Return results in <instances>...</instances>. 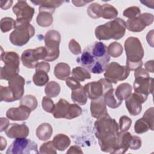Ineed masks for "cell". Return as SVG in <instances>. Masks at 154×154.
Masks as SVG:
<instances>
[{"label": "cell", "mask_w": 154, "mask_h": 154, "mask_svg": "<svg viewBox=\"0 0 154 154\" xmlns=\"http://www.w3.org/2000/svg\"><path fill=\"white\" fill-rule=\"evenodd\" d=\"M110 60L107 46L101 42H95L87 46L76 61L92 73L103 72Z\"/></svg>", "instance_id": "6da1fadb"}, {"label": "cell", "mask_w": 154, "mask_h": 154, "mask_svg": "<svg viewBox=\"0 0 154 154\" xmlns=\"http://www.w3.org/2000/svg\"><path fill=\"white\" fill-rule=\"evenodd\" d=\"M94 134L102 151L113 153L117 147L119 126L109 115L98 119L94 123Z\"/></svg>", "instance_id": "7a4b0ae2"}, {"label": "cell", "mask_w": 154, "mask_h": 154, "mask_svg": "<svg viewBox=\"0 0 154 154\" xmlns=\"http://www.w3.org/2000/svg\"><path fill=\"white\" fill-rule=\"evenodd\" d=\"M125 49L126 55V67L131 70L141 68L144 50L141 42L137 37H129L125 42Z\"/></svg>", "instance_id": "3957f363"}, {"label": "cell", "mask_w": 154, "mask_h": 154, "mask_svg": "<svg viewBox=\"0 0 154 154\" xmlns=\"http://www.w3.org/2000/svg\"><path fill=\"white\" fill-rule=\"evenodd\" d=\"M126 28L125 22L121 18H116L97 26L94 34L96 38L100 40H119L124 36Z\"/></svg>", "instance_id": "277c9868"}, {"label": "cell", "mask_w": 154, "mask_h": 154, "mask_svg": "<svg viewBox=\"0 0 154 154\" xmlns=\"http://www.w3.org/2000/svg\"><path fill=\"white\" fill-rule=\"evenodd\" d=\"M1 57L4 66L1 68L0 78L8 81L19 72V56L14 52H4Z\"/></svg>", "instance_id": "5b68a950"}, {"label": "cell", "mask_w": 154, "mask_h": 154, "mask_svg": "<svg viewBox=\"0 0 154 154\" xmlns=\"http://www.w3.org/2000/svg\"><path fill=\"white\" fill-rule=\"evenodd\" d=\"M134 76L135 81L133 85L134 93L147 97L149 94H153V79L150 77L146 70L141 67L135 70Z\"/></svg>", "instance_id": "8992f818"}, {"label": "cell", "mask_w": 154, "mask_h": 154, "mask_svg": "<svg viewBox=\"0 0 154 154\" xmlns=\"http://www.w3.org/2000/svg\"><path fill=\"white\" fill-rule=\"evenodd\" d=\"M34 34L35 29L30 23L16 25L14 30L10 34L9 39L13 45L22 46L26 45Z\"/></svg>", "instance_id": "52a82bcc"}, {"label": "cell", "mask_w": 154, "mask_h": 154, "mask_svg": "<svg viewBox=\"0 0 154 154\" xmlns=\"http://www.w3.org/2000/svg\"><path fill=\"white\" fill-rule=\"evenodd\" d=\"M81 113L82 109L79 105L70 104L65 99H60L55 105L52 114L55 119L64 118L70 120L79 116Z\"/></svg>", "instance_id": "ba28073f"}, {"label": "cell", "mask_w": 154, "mask_h": 154, "mask_svg": "<svg viewBox=\"0 0 154 154\" xmlns=\"http://www.w3.org/2000/svg\"><path fill=\"white\" fill-rule=\"evenodd\" d=\"M60 41L61 35L57 31L50 30L46 33L45 36V48L47 52V56L44 60L53 61L58 58Z\"/></svg>", "instance_id": "9c48e42d"}, {"label": "cell", "mask_w": 154, "mask_h": 154, "mask_svg": "<svg viewBox=\"0 0 154 154\" xmlns=\"http://www.w3.org/2000/svg\"><path fill=\"white\" fill-rule=\"evenodd\" d=\"M7 154L38 153L35 142L26 138H16L6 152Z\"/></svg>", "instance_id": "30bf717a"}, {"label": "cell", "mask_w": 154, "mask_h": 154, "mask_svg": "<svg viewBox=\"0 0 154 154\" xmlns=\"http://www.w3.org/2000/svg\"><path fill=\"white\" fill-rule=\"evenodd\" d=\"M130 73V70L125 66H122L117 62H111L106 67L104 73L105 78L114 84L126 79Z\"/></svg>", "instance_id": "8fae6325"}, {"label": "cell", "mask_w": 154, "mask_h": 154, "mask_svg": "<svg viewBox=\"0 0 154 154\" xmlns=\"http://www.w3.org/2000/svg\"><path fill=\"white\" fill-rule=\"evenodd\" d=\"M84 88L87 97L91 100H94L103 96L108 90L112 88V85L105 78H102L97 81L87 83Z\"/></svg>", "instance_id": "7c38bea8"}, {"label": "cell", "mask_w": 154, "mask_h": 154, "mask_svg": "<svg viewBox=\"0 0 154 154\" xmlns=\"http://www.w3.org/2000/svg\"><path fill=\"white\" fill-rule=\"evenodd\" d=\"M47 52L45 48L40 46L24 51L21 55V61L26 67L33 69L35 68L39 60H45Z\"/></svg>", "instance_id": "4fadbf2b"}, {"label": "cell", "mask_w": 154, "mask_h": 154, "mask_svg": "<svg viewBox=\"0 0 154 154\" xmlns=\"http://www.w3.org/2000/svg\"><path fill=\"white\" fill-rule=\"evenodd\" d=\"M13 11L16 16V24L29 23L34 14V8L29 6L26 1H19L13 7Z\"/></svg>", "instance_id": "5bb4252c"}, {"label": "cell", "mask_w": 154, "mask_h": 154, "mask_svg": "<svg viewBox=\"0 0 154 154\" xmlns=\"http://www.w3.org/2000/svg\"><path fill=\"white\" fill-rule=\"evenodd\" d=\"M153 22V15L151 13H145L138 16L129 19L126 22V28L132 32H141L147 26L151 25Z\"/></svg>", "instance_id": "9a60e30c"}, {"label": "cell", "mask_w": 154, "mask_h": 154, "mask_svg": "<svg viewBox=\"0 0 154 154\" xmlns=\"http://www.w3.org/2000/svg\"><path fill=\"white\" fill-rule=\"evenodd\" d=\"M147 99V97L135 93L131 94L125 100V105L129 113L134 116L140 114L142 109V103L145 102Z\"/></svg>", "instance_id": "2e32d148"}, {"label": "cell", "mask_w": 154, "mask_h": 154, "mask_svg": "<svg viewBox=\"0 0 154 154\" xmlns=\"http://www.w3.org/2000/svg\"><path fill=\"white\" fill-rule=\"evenodd\" d=\"M8 87L12 91L15 100L20 99L24 93L25 79L20 75H17L8 81Z\"/></svg>", "instance_id": "e0dca14e"}, {"label": "cell", "mask_w": 154, "mask_h": 154, "mask_svg": "<svg viewBox=\"0 0 154 154\" xmlns=\"http://www.w3.org/2000/svg\"><path fill=\"white\" fill-rule=\"evenodd\" d=\"M90 112L91 116L97 119L109 116L103 96L91 101Z\"/></svg>", "instance_id": "ac0fdd59"}, {"label": "cell", "mask_w": 154, "mask_h": 154, "mask_svg": "<svg viewBox=\"0 0 154 154\" xmlns=\"http://www.w3.org/2000/svg\"><path fill=\"white\" fill-rule=\"evenodd\" d=\"M32 111L28 107L20 105L17 108H11L6 112L7 118L14 121H23L26 120Z\"/></svg>", "instance_id": "d6986e66"}, {"label": "cell", "mask_w": 154, "mask_h": 154, "mask_svg": "<svg viewBox=\"0 0 154 154\" xmlns=\"http://www.w3.org/2000/svg\"><path fill=\"white\" fill-rule=\"evenodd\" d=\"M29 128L25 124H10V126L5 131L6 135L10 138H26L29 134Z\"/></svg>", "instance_id": "ffe728a7"}, {"label": "cell", "mask_w": 154, "mask_h": 154, "mask_svg": "<svg viewBox=\"0 0 154 154\" xmlns=\"http://www.w3.org/2000/svg\"><path fill=\"white\" fill-rule=\"evenodd\" d=\"M134 136L131 133L126 132H119L117 147L113 153H124L129 148L131 149Z\"/></svg>", "instance_id": "44dd1931"}, {"label": "cell", "mask_w": 154, "mask_h": 154, "mask_svg": "<svg viewBox=\"0 0 154 154\" xmlns=\"http://www.w3.org/2000/svg\"><path fill=\"white\" fill-rule=\"evenodd\" d=\"M35 5H40L39 11H48L52 14L55 11V9L60 7L63 1H31Z\"/></svg>", "instance_id": "7402d4cb"}, {"label": "cell", "mask_w": 154, "mask_h": 154, "mask_svg": "<svg viewBox=\"0 0 154 154\" xmlns=\"http://www.w3.org/2000/svg\"><path fill=\"white\" fill-rule=\"evenodd\" d=\"M55 76L60 80H66L70 74V67L67 63H59L54 68Z\"/></svg>", "instance_id": "603a6c76"}, {"label": "cell", "mask_w": 154, "mask_h": 154, "mask_svg": "<svg viewBox=\"0 0 154 154\" xmlns=\"http://www.w3.org/2000/svg\"><path fill=\"white\" fill-rule=\"evenodd\" d=\"M52 134V128L51 125L48 123H42L36 129L37 137L42 141L49 140Z\"/></svg>", "instance_id": "cb8c5ba5"}, {"label": "cell", "mask_w": 154, "mask_h": 154, "mask_svg": "<svg viewBox=\"0 0 154 154\" xmlns=\"http://www.w3.org/2000/svg\"><path fill=\"white\" fill-rule=\"evenodd\" d=\"M103 97L106 105L111 108H116L122 103V101L117 98L115 94V90L113 88L108 90L103 94Z\"/></svg>", "instance_id": "d4e9b609"}, {"label": "cell", "mask_w": 154, "mask_h": 154, "mask_svg": "<svg viewBox=\"0 0 154 154\" xmlns=\"http://www.w3.org/2000/svg\"><path fill=\"white\" fill-rule=\"evenodd\" d=\"M52 143L56 149L60 151H64L70 146V140L66 135L60 134L54 137Z\"/></svg>", "instance_id": "484cf974"}, {"label": "cell", "mask_w": 154, "mask_h": 154, "mask_svg": "<svg viewBox=\"0 0 154 154\" xmlns=\"http://www.w3.org/2000/svg\"><path fill=\"white\" fill-rule=\"evenodd\" d=\"M132 93V87L128 83H122L117 86L115 90V94L117 98L123 101L126 100Z\"/></svg>", "instance_id": "4316f807"}, {"label": "cell", "mask_w": 154, "mask_h": 154, "mask_svg": "<svg viewBox=\"0 0 154 154\" xmlns=\"http://www.w3.org/2000/svg\"><path fill=\"white\" fill-rule=\"evenodd\" d=\"M71 99L75 103L81 105H85L87 101V96L84 87L81 86L76 90H72Z\"/></svg>", "instance_id": "83f0119b"}, {"label": "cell", "mask_w": 154, "mask_h": 154, "mask_svg": "<svg viewBox=\"0 0 154 154\" xmlns=\"http://www.w3.org/2000/svg\"><path fill=\"white\" fill-rule=\"evenodd\" d=\"M36 21L40 26H49L53 22L52 13L48 11H40L37 16Z\"/></svg>", "instance_id": "f1b7e54d"}, {"label": "cell", "mask_w": 154, "mask_h": 154, "mask_svg": "<svg viewBox=\"0 0 154 154\" xmlns=\"http://www.w3.org/2000/svg\"><path fill=\"white\" fill-rule=\"evenodd\" d=\"M49 79L48 72L43 70H35V73L32 77L34 84L39 87L45 85L49 81Z\"/></svg>", "instance_id": "f546056e"}, {"label": "cell", "mask_w": 154, "mask_h": 154, "mask_svg": "<svg viewBox=\"0 0 154 154\" xmlns=\"http://www.w3.org/2000/svg\"><path fill=\"white\" fill-rule=\"evenodd\" d=\"M60 85L55 81H50L47 83L45 88V93L49 97H55L60 92Z\"/></svg>", "instance_id": "4dcf8cb0"}, {"label": "cell", "mask_w": 154, "mask_h": 154, "mask_svg": "<svg viewBox=\"0 0 154 154\" xmlns=\"http://www.w3.org/2000/svg\"><path fill=\"white\" fill-rule=\"evenodd\" d=\"M118 15V11L112 5L105 4L102 5V17L106 19H113Z\"/></svg>", "instance_id": "1f68e13d"}, {"label": "cell", "mask_w": 154, "mask_h": 154, "mask_svg": "<svg viewBox=\"0 0 154 154\" xmlns=\"http://www.w3.org/2000/svg\"><path fill=\"white\" fill-rule=\"evenodd\" d=\"M72 76L79 81H84L91 78V75L87 70L82 67H76L72 70Z\"/></svg>", "instance_id": "d6a6232c"}, {"label": "cell", "mask_w": 154, "mask_h": 154, "mask_svg": "<svg viewBox=\"0 0 154 154\" xmlns=\"http://www.w3.org/2000/svg\"><path fill=\"white\" fill-rule=\"evenodd\" d=\"M0 100L1 102L4 101L6 102L16 101L14 94L8 86H0Z\"/></svg>", "instance_id": "836d02e7"}, {"label": "cell", "mask_w": 154, "mask_h": 154, "mask_svg": "<svg viewBox=\"0 0 154 154\" xmlns=\"http://www.w3.org/2000/svg\"><path fill=\"white\" fill-rule=\"evenodd\" d=\"M37 99L32 95H26L22 98L20 102V105H23L28 107L31 111H34L37 106Z\"/></svg>", "instance_id": "e575fe53"}, {"label": "cell", "mask_w": 154, "mask_h": 154, "mask_svg": "<svg viewBox=\"0 0 154 154\" xmlns=\"http://www.w3.org/2000/svg\"><path fill=\"white\" fill-rule=\"evenodd\" d=\"M87 13L93 19L102 17V5L96 2L90 4L87 8Z\"/></svg>", "instance_id": "d590c367"}, {"label": "cell", "mask_w": 154, "mask_h": 154, "mask_svg": "<svg viewBox=\"0 0 154 154\" xmlns=\"http://www.w3.org/2000/svg\"><path fill=\"white\" fill-rule=\"evenodd\" d=\"M108 52L109 55L117 58L120 56L123 52V47L118 42H112L108 47Z\"/></svg>", "instance_id": "8d00e7d4"}, {"label": "cell", "mask_w": 154, "mask_h": 154, "mask_svg": "<svg viewBox=\"0 0 154 154\" xmlns=\"http://www.w3.org/2000/svg\"><path fill=\"white\" fill-rule=\"evenodd\" d=\"M16 21L8 17H4L1 20V29L2 32H6L15 28Z\"/></svg>", "instance_id": "74e56055"}, {"label": "cell", "mask_w": 154, "mask_h": 154, "mask_svg": "<svg viewBox=\"0 0 154 154\" xmlns=\"http://www.w3.org/2000/svg\"><path fill=\"white\" fill-rule=\"evenodd\" d=\"M150 129L148 123L143 118L137 120L134 125V130L137 134H143L147 132Z\"/></svg>", "instance_id": "f35d334b"}, {"label": "cell", "mask_w": 154, "mask_h": 154, "mask_svg": "<svg viewBox=\"0 0 154 154\" xmlns=\"http://www.w3.org/2000/svg\"><path fill=\"white\" fill-rule=\"evenodd\" d=\"M42 105L43 109L47 112L52 113L55 109V105L54 102L52 100V99L48 97V96H44L42 99Z\"/></svg>", "instance_id": "ab89813d"}, {"label": "cell", "mask_w": 154, "mask_h": 154, "mask_svg": "<svg viewBox=\"0 0 154 154\" xmlns=\"http://www.w3.org/2000/svg\"><path fill=\"white\" fill-rule=\"evenodd\" d=\"M40 153H51L56 154V148L55 147L52 141H49L43 144L40 147Z\"/></svg>", "instance_id": "60d3db41"}, {"label": "cell", "mask_w": 154, "mask_h": 154, "mask_svg": "<svg viewBox=\"0 0 154 154\" xmlns=\"http://www.w3.org/2000/svg\"><path fill=\"white\" fill-rule=\"evenodd\" d=\"M131 124L132 120L129 117L126 116H122L119 119V129L120 132L127 131L131 127Z\"/></svg>", "instance_id": "b9f144b4"}, {"label": "cell", "mask_w": 154, "mask_h": 154, "mask_svg": "<svg viewBox=\"0 0 154 154\" xmlns=\"http://www.w3.org/2000/svg\"><path fill=\"white\" fill-rule=\"evenodd\" d=\"M140 9L138 7L133 6L125 10L123 12V15L129 19H132L140 15Z\"/></svg>", "instance_id": "7bdbcfd3"}, {"label": "cell", "mask_w": 154, "mask_h": 154, "mask_svg": "<svg viewBox=\"0 0 154 154\" xmlns=\"http://www.w3.org/2000/svg\"><path fill=\"white\" fill-rule=\"evenodd\" d=\"M153 107L147 109L142 117L148 123L150 126V129L152 131H153Z\"/></svg>", "instance_id": "ee69618b"}, {"label": "cell", "mask_w": 154, "mask_h": 154, "mask_svg": "<svg viewBox=\"0 0 154 154\" xmlns=\"http://www.w3.org/2000/svg\"><path fill=\"white\" fill-rule=\"evenodd\" d=\"M66 84L72 90H76L82 86L79 81L73 76L68 77L66 79Z\"/></svg>", "instance_id": "f6af8a7d"}, {"label": "cell", "mask_w": 154, "mask_h": 154, "mask_svg": "<svg viewBox=\"0 0 154 154\" xmlns=\"http://www.w3.org/2000/svg\"><path fill=\"white\" fill-rule=\"evenodd\" d=\"M69 48L71 52L75 55H78L81 53V46L75 39H72L70 40L69 43Z\"/></svg>", "instance_id": "bcb514c9"}, {"label": "cell", "mask_w": 154, "mask_h": 154, "mask_svg": "<svg viewBox=\"0 0 154 154\" xmlns=\"http://www.w3.org/2000/svg\"><path fill=\"white\" fill-rule=\"evenodd\" d=\"M35 70H43L48 73L50 70V64L48 63L45 61L40 62L37 64Z\"/></svg>", "instance_id": "7dc6e473"}, {"label": "cell", "mask_w": 154, "mask_h": 154, "mask_svg": "<svg viewBox=\"0 0 154 154\" xmlns=\"http://www.w3.org/2000/svg\"><path fill=\"white\" fill-rule=\"evenodd\" d=\"M82 151L81 148L78 146H71L69 150L67 152V153H82Z\"/></svg>", "instance_id": "c3c4849f"}, {"label": "cell", "mask_w": 154, "mask_h": 154, "mask_svg": "<svg viewBox=\"0 0 154 154\" xmlns=\"http://www.w3.org/2000/svg\"><path fill=\"white\" fill-rule=\"evenodd\" d=\"M8 125H10L8 120L5 118L1 117V132H2L3 131L6 130Z\"/></svg>", "instance_id": "681fc988"}, {"label": "cell", "mask_w": 154, "mask_h": 154, "mask_svg": "<svg viewBox=\"0 0 154 154\" xmlns=\"http://www.w3.org/2000/svg\"><path fill=\"white\" fill-rule=\"evenodd\" d=\"M13 1H1V8L4 10H7L11 7Z\"/></svg>", "instance_id": "f907efd6"}, {"label": "cell", "mask_w": 154, "mask_h": 154, "mask_svg": "<svg viewBox=\"0 0 154 154\" xmlns=\"http://www.w3.org/2000/svg\"><path fill=\"white\" fill-rule=\"evenodd\" d=\"M146 70L151 73L153 72V60L148 61L145 63Z\"/></svg>", "instance_id": "816d5d0a"}, {"label": "cell", "mask_w": 154, "mask_h": 154, "mask_svg": "<svg viewBox=\"0 0 154 154\" xmlns=\"http://www.w3.org/2000/svg\"><path fill=\"white\" fill-rule=\"evenodd\" d=\"M91 1H72V2L76 7L84 6L86 4L89 3Z\"/></svg>", "instance_id": "f5cc1de1"}, {"label": "cell", "mask_w": 154, "mask_h": 154, "mask_svg": "<svg viewBox=\"0 0 154 154\" xmlns=\"http://www.w3.org/2000/svg\"><path fill=\"white\" fill-rule=\"evenodd\" d=\"M1 150H3L7 146V141L2 137H1Z\"/></svg>", "instance_id": "db71d44e"}]
</instances>
